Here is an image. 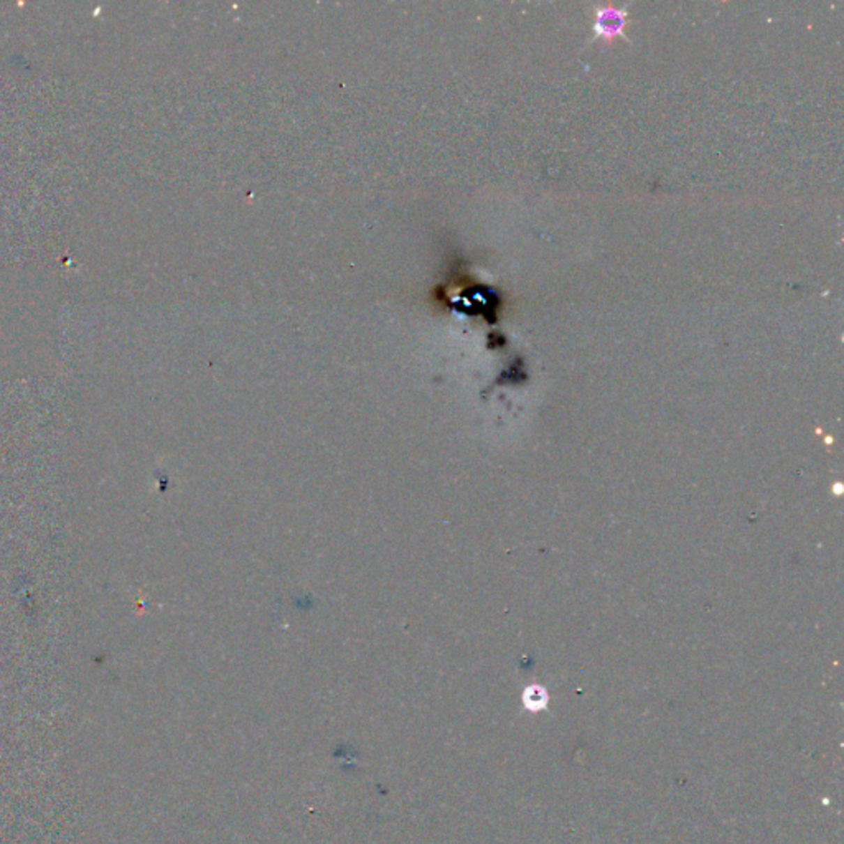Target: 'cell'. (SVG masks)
I'll return each instance as SVG.
<instances>
[{
    "instance_id": "cell-1",
    "label": "cell",
    "mask_w": 844,
    "mask_h": 844,
    "mask_svg": "<svg viewBox=\"0 0 844 844\" xmlns=\"http://www.w3.org/2000/svg\"><path fill=\"white\" fill-rule=\"evenodd\" d=\"M625 22H627V8L603 6L596 8V22H594V38L612 40L615 36H621L627 40L624 33Z\"/></svg>"
},
{
    "instance_id": "cell-2",
    "label": "cell",
    "mask_w": 844,
    "mask_h": 844,
    "mask_svg": "<svg viewBox=\"0 0 844 844\" xmlns=\"http://www.w3.org/2000/svg\"><path fill=\"white\" fill-rule=\"evenodd\" d=\"M544 701H546V696H544L543 689L531 688L529 691H526V704L529 707H541Z\"/></svg>"
}]
</instances>
